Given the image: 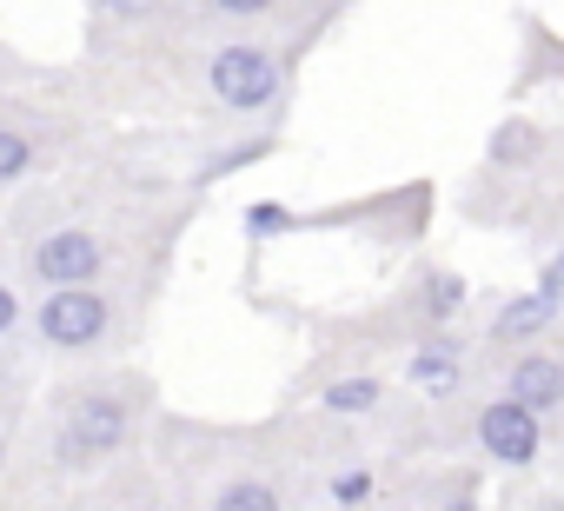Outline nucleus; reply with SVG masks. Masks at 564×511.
I'll use <instances>...</instances> for the list:
<instances>
[{"label": "nucleus", "instance_id": "ddd939ff", "mask_svg": "<svg viewBox=\"0 0 564 511\" xmlns=\"http://www.w3.org/2000/svg\"><path fill=\"white\" fill-rule=\"evenodd\" d=\"M279 8V0H206V14H219V21H265Z\"/></svg>", "mask_w": 564, "mask_h": 511}, {"label": "nucleus", "instance_id": "423d86ee", "mask_svg": "<svg viewBox=\"0 0 564 511\" xmlns=\"http://www.w3.org/2000/svg\"><path fill=\"white\" fill-rule=\"evenodd\" d=\"M505 399L524 405V412L544 425V412L564 405V366H557L551 352H524V359L511 366V379H505Z\"/></svg>", "mask_w": 564, "mask_h": 511}, {"label": "nucleus", "instance_id": "39448f33", "mask_svg": "<svg viewBox=\"0 0 564 511\" xmlns=\"http://www.w3.org/2000/svg\"><path fill=\"white\" fill-rule=\"evenodd\" d=\"M538 445H544V425H538L524 405L491 399V405L478 412V452H491L498 465H531V458H538Z\"/></svg>", "mask_w": 564, "mask_h": 511}, {"label": "nucleus", "instance_id": "f8f14e48", "mask_svg": "<svg viewBox=\"0 0 564 511\" xmlns=\"http://www.w3.org/2000/svg\"><path fill=\"white\" fill-rule=\"evenodd\" d=\"M326 405L333 412H372L379 405V379H339V385H326Z\"/></svg>", "mask_w": 564, "mask_h": 511}, {"label": "nucleus", "instance_id": "7ed1b4c3", "mask_svg": "<svg viewBox=\"0 0 564 511\" xmlns=\"http://www.w3.org/2000/svg\"><path fill=\"white\" fill-rule=\"evenodd\" d=\"M34 333L54 346V352H87L113 333V300L100 286H54L34 313Z\"/></svg>", "mask_w": 564, "mask_h": 511}, {"label": "nucleus", "instance_id": "20e7f679", "mask_svg": "<svg viewBox=\"0 0 564 511\" xmlns=\"http://www.w3.org/2000/svg\"><path fill=\"white\" fill-rule=\"evenodd\" d=\"M100 267H107V239L87 226H54L28 246V273L41 286H94Z\"/></svg>", "mask_w": 564, "mask_h": 511}, {"label": "nucleus", "instance_id": "0eeeda50", "mask_svg": "<svg viewBox=\"0 0 564 511\" xmlns=\"http://www.w3.org/2000/svg\"><path fill=\"white\" fill-rule=\"evenodd\" d=\"M551 319H557V300H551V293H524V300L498 306V319H491V339H511V346H524V339L551 333Z\"/></svg>", "mask_w": 564, "mask_h": 511}, {"label": "nucleus", "instance_id": "9b49d317", "mask_svg": "<svg viewBox=\"0 0 564 511\" xmlns=\"http://www.w3.org/2000/svg\"><path fill=\"white\" fill-rule=\"evenodd\" d=\"M213 511H279V491H272V485L239 478V485H226V491H219V504H213Z\"/></svg>", "mask_w": 564, "mask_h": 511}, {"label": "nucleus", "instance_id": "dca6fc26", "mask_svg": "<svg viewBox=\"0 0 564 511\" xmlns=\"http://www.w3.org/2000/svg\"><path fill=\"white\" fill-rule=\"evenodd\" d=\"M100 14H140V8H153V0H94Z\"/></svg>", "mask_w": 564, "mask_h": 511}, {"label": "nucleus", "instance_id": "6e6552de", "mask_svg": "<svg viewBox=\"0 0 564 511\" xmlns=\"http://www.w3.org/2000/svg\"><path fill=\"white\" fill-rule=\"evenodd\" d=\"M412 385H432V392H458V346L452 339H432L412 366H405Z\"/></svg>", "mask_w": 564, "mask_h": 511}, {"label": "nucleus", "instance_id": "4468645a", "mask_svg": "<svg viewBox=\"0 0 564 511\" xmlns=\"http://www.w3.org/2000/svg\"><path fill=\"white\" fill-rule=\"evenodd\" d=\"M14 326H21V300H14V293H8V286H0V339H8V333H14Z\"/></svg>", "mask_w": 564, "mask_h": 511}, {"label": "nucleus", "instance_id": "1a4fd4ad", "mask_svg": "<svg viewBox=\"0 0 564 511\" xmlns=\"http://www.w3.org/2000/svg\"><path fill=\"white\" fill-rule=\"evenodd\" d=\"M538 146H544V133H538V127H524V120H511V127H498V133H491V160H498V166H524Z\"/></svg>", "mask_w": 564, "mask_h": 511}, {"label": "nucleus", "instance_id": "2eb2a0df", "mask_svg": "<svg viewBox=\"0 0 564 511\" xmlns=\"http://www.w3.org/2000/svg\"><path fill=\"white\" fill-rule=\"evenodd\" d=\"M333 498H346V504H352V498H366V471H352V478H339V485H333Z\"/></svg>", "mask_w": 564, "mask_h": 511}, {"label": "nucleus", "instance_id": "9d476101", "mask_svg": "<svg viewBox=\"0 0 564 511\" xmlns=\"http://www.w3.org/2000/svg\"><path fill=\"white\" fill-rule=\"evenodd\" d=\"M28 166H34V133H21V127H0V186H14Z\"/></svg>", "mask_w": 564, "mask_h": 511}, {"label": "nucleus", "instance_id": "f03ea898", "mask_svg": "<svg viewBox=\"0 0 564 511\" xmlns=\"http://www.w3.org/2000/svg\"><path fill=\"white\" fill-rule=\"evenodd\" d=\"M206 94L226 113H265L279 94H286V61L272 47H259V41H226L206 61Z\"/></svg>", "mask_w": 564, "mask_h": 511}, {"label": "nucleus", "instance_id": "f257e3e1", "mask_svg": "<svg viewBox=\"0 0 564 511\" xmlns=\"http://www.w3.org/2000/svg\"><path fill=\"white\" fill-rule=\"evenodd\" d=\"M127 432H133V399L120 385H94L61 412L54 452H61V465H100L127 445Z\"/></svg>", "mask_w": 564, "mask_h": 511}]
</instances>
